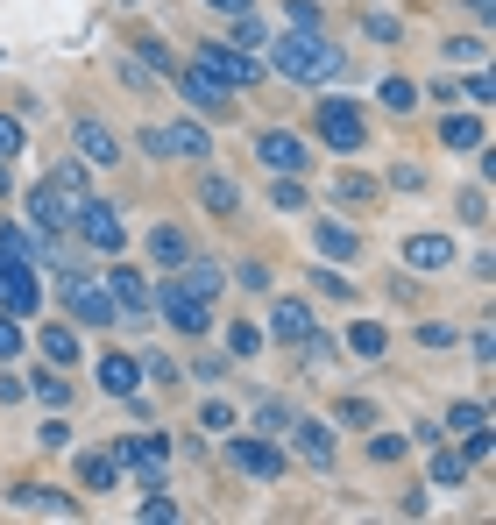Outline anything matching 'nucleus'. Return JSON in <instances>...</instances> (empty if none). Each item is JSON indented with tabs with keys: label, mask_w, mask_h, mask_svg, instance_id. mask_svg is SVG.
<instances>
[{
	"label": "nucleus",
	"mask_w": 496,
	"mask_h": 525,
	"mask_svg": "<svg viewBox=\"0 0 496 525\" xmlns=\"http://www.w3.org/2000/svg\"><path fill=\"white\" fill-rule=\"evenodd\" d=\"M355 355H383V327H355Z\"/></svg>",
	"instance_id": "473e14b6"
},
{
	"label": "nucleus",
	"mask_w": 496,
	"mask_h": 525,
	"mask_svg": "<svg viewBox=\"0 0 496 525\" xmlns=\"http://www.w3.org/2000/svg\"><path fill=\"white\" fill-rule=\"evenodd\" d=\"M319 249H326V256H355V228H334V220H326V228H319Z\"/></svg>",
	"instance_id": "5701e85b"
},
{
	"label": "nucleus",
	"mask_w": 496,
	"mask_h": 525,
	"mask_svg": "<svg viewBox=\"0 0 496 525\" xmlns=\"http://www.w3.org/2000/svg\"><path fill=\"white\" fill-rule=\"evenodd\" d=\"M404 263L411 270H454V242L447 235H411L404 242Z\"/></svg>",
	"instance_id": "ddd939ff"
},
{
	"label": "nucleus",
	"mask_w": 496,
	"mask_h": 525,
	"mask_svg": "<svg viewBox=\"0 0 496 525\" xmlns=\"http://www.w3.org/2000/svg\"><path fill=\"white\" fill-rule=\"evenodd\" d=\"M433 476L440 483H461V455H433Z\"/></svg>",
	"instance_id": "ea45409f"
},
{
	"label": "nucleus",
	"mask_w": 496,
	"mask_h": 525,
	"mask_svg": "<svg viewBox=\"0 0 496 525\" xmlns=\"http://www.w3.org/2000/svg\"><path fill=\"white\" fill-rule=\"evenodd\" d=\"M298 440H305V462H334V433H326V426H298Z\"/></svg>",
	"instance_id": "aec40b11"
},
{
	"label": "nucleus",
	"mask_w": 496,
	"mask_h": 525,
	"mask_svg": "<svg viewBox=\"0 0 496 525\" xmlns=\"http://www.w3.org/2000/svg\"><path fill=\"white\" fill-rule=\"evenodd\" d=\"M156 135H163V157H185V164L213 157V142H206V128H199V121H171V128H156Z\"/></svg>",
	"instance_id": "9d476101"
},
{
	"label": "nucleus",
	"mask_w": 496,
	"mask_h": 525,
	"mask_svg": "<svg viewBox=\"0 0 496 525\" xmlns=\"http://www.w3.org/2000/svg\"><path fill=\"white\" fill-rule=\"evenodd\" d=\"M43 355H50V362H71V355H78V341H71L64 327H43Z\"/></svg>",
	"instance_id": "b1692460"
},
{
	"label": "nucleus",
	"mask_w": 496,
	"mask_h": 525,
	"mask_svg": "<svg viewBox=\"0 0 496 525\" xmlns=\"http://www.w3.org/2000/svg\"><path fill=\"white\" fill-rule=\"evenodd\" d=\"M36 398H43V405H64V398H71V384H64V377H50V369H43V377H36Z\"/></svg>",
	"instance_id": "a878e982"
},
{
	"label": "nucleus",
	"mask_w": 496,
	"mask_h": 525,
	"mask_svg": "<svg viewBox=\"0 0 496 525\" xmlns=\"http://www.w3.org/2000/svg\"><path fill=\"white\" fill-rule=\"evenodd\" d=\"M107 291H114V306H128V313L149 306V284H142L135 270H107Z\"/></svg>",
	"instance_id": "2eb2a0df"
},
{
	"label": "nucleus",
	"mask_w": 496,
	"mask_h": 525,
	"mask_svg": "<svg viewBox=\"0 0 496 525\" xmlns=\"http://www.w3.org/2000/svg\"><path fill=\"white\" fill-rule=\"evenodd\" d=\"M447 426H461V433H475V426H482V405H454V412H447Z\"/></svg>",
	"instance_id": "72a5a7b5"
},
{
	"label": "nucleus",
	"mask_w": 496,
	"mask_h": 525,
	"mask_svg": "<svg viewBox=\"0 0 496 525\" xmlns=\"http://www.w3.org/2000/svg\"><path fill=\"white\" fill-rule=\"evenodd\" d=\"M284 22H291V29H319V8H312V0H291Z\"/></svg>",
	"instance_id": "cd10ccee"
},
{
	"label": "nucleus",
	"mask_w": 496,
	"mask_h": 525,
	"mask_svg": "<svg viewBox=\"0 0 496 525\" xmlns=\"http://www.w3.org/2000/svg\"><path fill=\"white\" fill-rule=\"evenodd\" d=\"M256 157H263V171H270V178H277V171H284V178H298V171H305V142H298V135H284V128H270V135L256 142Z\"/></svg>",
	"instance_id": "6e6552de"
},
{
	"label": "nucleus",
	"mask_w": 496,
	"mask_h": 525,
	"mask_svg": "<svg viewBox=\"0 0 496 525\" xmlns=\"http://www.w3.org/2000/svg\"><path fill=\"white\" fill-rule=\"evenodd\" d=\"M468 100H475V107H489V100H496V86H489V71H475V79H468Z\"/></svg>",
	"instance_id": "c9c22d12"
},
{
	"label": "nucleus",
	"mask_w": 496,
	"mask_h": 525,
	"mask_svg": "<svg viewBox=\"0 0 496 525\" xmlns=\"http://www.w3.org/2000/svg\"><path fill=\"white\" fill-rule=\"evenodd\" d=\"M440 142H447V149H482V121H475V114H447V121H440Z\"/></svg>",
	"instance_id": "f3484780"
},
{
	"label": "nucleus",
	"mask_w": 496,
	"mask_h": 525,
	"mask_svg": "<svg viewBox=\"0 0 496 525\" xmlns=\"http://www.w3.org/2000/svg\"><path fill=\"white\" fill-rule=\"evenodd\" d=\"M100 384H107L114 398H135V362H128V355H100Z\"/></svg>",
	"instance_id": "a211bd4d"
},
{
	"label": "nucleus",
	"mask_w": 496,
	"mask_h": 525,
	"mask_svg": "<svg viewBox=\"0 0 496 525\" xmlns=\"http://www.w3.org/2000/svg\"><path fill=\"white\" fill-rule=\"evenodd\" d=\"M376 100H383L390 114H411V107H419V86H411V79H383V86H376Z\"/></svg>",
	"instance_id": "6ab92c4d"
},
{
	"label": "nucleus",
	"mask_w": 496,
	"mask_h": 525,
	"mask_svg": "<svg viewBox=\"0 0 496 525\" xmlns=\"http://www.w3.org/2000/svg\"><path fill=\"white\" fill-rule=\"evenodd\" d=\"M64 298L86 327H114V291L93 277V270H64Z\"/></svg>",
	"instance_id": "7ed1b4c3"
},
{
	"label": "nucleus",
	"mask_w": 496,
	"mask_h": 525,
	"mask_svg": "<svg viewBox=\"0 0 496 525\" xmlns=\"http://www.w3.org/2000/svg\"><path fill=\"white\" fill-rule=\"evenodd\" d=\"M227 455H234V469H248V476H277V469H284V455H277V447H263V440H227Z\"/></svg>",
	"instance_id": "4468645a"
},
{
	"label": "nucleus",
	"mask_w": 496,
	"mask_h": 525,
	"mask_svg": "<svg viewBox=\"0 0 496 525\" xmlns=\"http://www.w3.org/2000/svg\"><path fill=\"white\" fill-rule=\"evenodd\" d=\"M149 256H156V263H185V235H178V228H156V235H149Z\"/></svg>",
	"instance_id": "412c9836"
},
{
	"label": "nucleus",
	"mask_w": 496,
	"mask_h": 525,
	"mask_svg": "<svg viewBox=\"0 0 496 525\" xmlns=\"http://www.w3.org/2000/svg\"><path fill=\"white\" fill-rule=\"evenodd\" d=\"M0 157H22V121L0 114Z\"/></svg>",
	"instance_id": "c85d7f7f"
},
{
	"label": "nucleus",
	"mask_w": 496,
	"mask_h": 525,
	"mask_svg": "<svg viewBox=\"0 0 496 525\" xmlns=\"http://www.w3.org/2000/svg\"><path fill=\"white\" fill-rule=\"evenodd\" d=\"M468 8H475V15H489V0H468Z\"/></svg>",
	"instance_id": "79ce46f5"
},
{
	"label": "nucleus",
	"mask_w": 496,
	"mask_h": 525,
	"mask_svg": "<svg viewBox=\"0 0 496 525\" xmlns=\"http://www.w3.org/2000/svg\"><path fill=\"white\" fill-rule=\"evenodd\" d=\"M121 462H128V469H142V483L156 490V483H163V440H149V433L121 440Z\"/></svg>",
	"instance_id": "f8f14e48"
},
{
	"label": "nucleus",
	"mask_w": 496,
	"mask_h": 525,
	"mask_svg": "<svg viewBox=\"0 0 496 525\" xmlns=\"http://www.w3.org/2000/svg\"><path fill=\"white\" fill-rule=\"evenodd\" d=\"M270 327H277V341H305L312 334V313L298 306V298H284V306L270 313Z\"/></svg>",
	"instance_id": "dca6fc26"
},
{
	"label": "nucleus",
	"mask_w": 496,
	"mask_h": 525,
	"mask_svg": "<svg viewBox=\"0 0 496 525\" xmlns=\"http://www.w3.org/2000/svg\"><path fill=\"white\" fill-rule=\"evenodd\" d=\"M185 284H192L199 298H213V291H220V270H213V263H192V277H185Z\"/></svg>",
	"instance_id": "bb28decb"
},
{
	"label": "nucleus",
	"mask_w": 496,
	"mask_h": 525,
	"mask_svg": "<svg viewBox=\"0 0 496 525\" xmlns=\"http://www.w3.org/2000/svg\"><path fill=\"white\" fill-rule=\"evenodd\" d=\"M319 142L326 149H362V114L348 100H319Z\"/></svg>",
	"instance_id": "0eeeda50"
},
{
	"label": "nucleus",
	"mask_w": 496,
	"mask_h": 525,
	"mask_svg": "<svg viewBox=\"0 0 496 525\" xmlns=\"http://www.w3.org/2000/svg\"><path fill=\"white\" fill-rule=\"evenodd\" d=\"M36 242L22 235V228H0V306H8V313H36Z\"/></svg>",
	"instance_id": "f03ea898"
},
{
	"label": "nucleus",
	"mask_w": 496,
	"mask_h": 525,
	"mask_svg": "<svg viewBox=\"0 0 496 525\" xmlns=\"http://www.w3.org/2000/svg\"><path fill=\"white\" fill-rule=\"evenodd\" d=\"M178 93H185L199 114H227V107H234V100H227L234 86H227V79H213L206 64H178Z\"/></svg>",
	"instance_id": "423d86ee"
},
{
	"label": "nucleus",
	"mask_w": 496,
	"mask_h": 525,
	"mask_svg": "<svg viewBox=\"0 0 496 525\" xmlns=\"http://www.w3.org/2000/svg\"><path fill=\"white\" fill-rule=\"evenodd\" d=\"M192 64H206L213 79H227V86H256V79H263V64L248 57V50H234V43H199Z\"/></svg>",
	"instance_id": "20e7f679"
},
{
	"label": "nucleus",
	"mask_w": 496,
	"mask_h": 525,
	"mask_svg": "<svg viewBox=\"0 0 496 525\" xmlns=\"http://www.w3.org/2000/svg\"><path fill=\"white\" fill-rule=\"evenodd\" d=\"M263 57H270V71H284V79H298V86H334L348 71L341 43L326 29H284V36L263 43Z\"/></svg>",
	"instance_id": "f257e3e1"
},
{
	"label": "nucleus",
	"mask_w": 496,
	"mask_h": 525,
	"mask_svg": "<svg viewBox=\"0 0 496 525\" xmlns=\"http://www.w3.org/2000/svg\"><path fill=\"white\" fill-rule=\"evenodd\" d=\"M256 419H263V433H284V426H291V412H284V405H263Z\"/></svg>",
	"instance_id": "58836bf2"
},
{
	"label": "nucleus",
	"mask_w": 496,
	"mask_h": 525,
	"mask_svg": "<svg viewBox=\"0 0 496 525\" xmlns=\"http://www.w3.org/2000/svg\"><path fill=\"white\" fill-rule=\"evenodd\" d=\"M15 348H22V334H15V327H8V320H0V362H8V355H15Z\"/></svg>",
	"instance_id": "a19ab883"
},
{
	"label": "nucleus",
	"mask_w": 496,
	"mask_h": 525,
	"mask_svg": "<svg viewBox=\"0 0 496 525\" xmlns=\"http://www.w3.org/2000/svg\"><path fill=\"white\" fill-rule=\"evenodd\" d=\"M156 306H163V320H171V327H185V334H206V327H213L206 298H199L192 284H163V291H156Z\"/></svg>",
	"instance_id": "39448f33"
},
{
	"label": "nucleus",
	"mask_w": 496,
	"mask_h": 525,
	"mask_svg": "<svg viewBox=\"0 0 496 525\" xmlns=\"http://www.w3.org/2000/svg\"><path fill=\"white\" fill-rule=\"evenodd\" d=\"M78 164L114 171V164H121V135H114L107 121H78Z\"/></svg>",
	"instance_id": "1a4fd4ad"
},
{
	"label": "nucleus",
	"mask_w": 496,
	"mask_h": 525,
	"mask_svg": "<svg viewBox=\"0 0 496 525\" xmlns=\"http://www.w3.org/2000/svg\"><path fill=\"white\" fill-rule=\"evenodd\" d=\"M78 235H86L93 249H121V220H114V206L86 199V206H78Z\"/></svg>",
	"instance_id": "9b49d317"
},
{
	"label": "nucleus",
	"mask_w": 496,
	"mask_h": 525,
	"mask_svg": "<svg viewBox=\"0 0 496 525\" xmlns=\"http://www.w3.org/2000/svg\"><path fill=\"white\" fill-rule=\"evenodd\" d=\"M206 8H213V15H227V22H234V15H256V0H206Z\"/></svg>",
	"instance_id": "f704fd0d"
},
{
	"label": "nucleus",
	"mask_w": 496,
	"mask_h": 525,
	"mask_svg": "<svg viewBox=\"0 0 496 525\" xmlns=\"http://www.w3.org/2000/svg\"><path fill=\"white\" fill-rule=\"evenodd\" d=\"M334 199H369V178H334Z\"/></svg>",
	"instance_id": "e433bc0d"
},
{
	"label": "nucleus",
	"mask_w": 496,
	"mask_h": 525,
	"mask_svg": "<svg viewBox=\"0 0 496 525\" xmlns=\"http://www.w3.org/2000/svg\"><path fill=\"white\" fill-rule=\"evenodd\" d=\"M114 476H121V455H93V462H86V483H93V490H107Z\"/></svg>",
	"instance_id": "393cba45"
},
{
	"label": "nucleus",
	"mask_w": 496,
	"mask_h": 525,
	"mask_svg": "<svg viewBox=\"0 0 496 525\" xmlns=\"http://www.w3.org/2000/svg\"><path fill=\"white\" fill-rule=\"evenodd\" d=\"M142 57H149V64H156V71H178V57H171V50H163V43H156V36H142Z\"/></svg>",
	"instance_id": "2f4dec72"
},
{
	"label": "nucleus",
	"mask_w": 496,
	"mask_h": 525,
	"mask_svg": "<svg viewBox=\"0 0 496 525\" xmlns=\"http://www.w3.org/2000/svg\"><path fill=\"white\" fill-rule=\"evenodd\" d=\"M199 199H206L213 213H234V199H241V192H234L227 178H206V185H199Z\"/></svg>",
	"instance_id": "4be33fe9"
},
{
	"label": "nucleus",
	"mask_w": 496,
	"mask_h": 525,
	"mask_svg": "<svg viewBox=\"0 0 496 525\" xmlns=\"http://www.w3.org/2000/svg\"><path fill=\"white\" fill-rule=\"evenodd\" d=\"M369 455H376V462H397V455H404V440H397V433H376V440H369Z\"/></svg>",
	"instance_id": "7c9ffc66"
},
{
	"label": "nucleus",
	"mask_w": 496,
	"mask_h": 525,
	"mask_svg": "<svg viewBox=\"0 0 496 525\" xmlns=\"http://www.w3.org/2000/svg\"><path fill=\"white\" fill-rule=\"evenodd\" d=\"M270 199H277V206H284V213H291V206H305V192H298V185H291V178H284V185H270Z\"/></svg>",
	"instance_id": "4c0bfd02"
},
{
	"label": "nucleus",
	"mask_w": 496,
	"mask_h": 525,
	"mask_svg": "<svg viewBox=\"0 0 496 525\" xmlns=\"http://www.w3.org/2000/svg\"><path fill=\"white\" fill-rule=\"evenodd\" d=\"M447 57H454V64H475V57H482V36H454Z\"/></svg>",
	"instance_id": "c756f323"
}]
</instances>
